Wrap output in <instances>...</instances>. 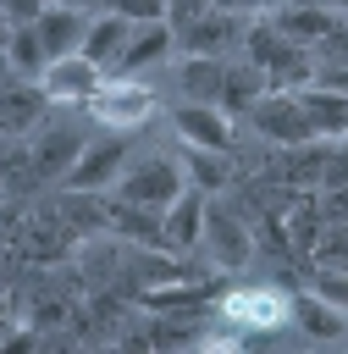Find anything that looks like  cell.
<instances>
[{
	"mask_svg": "<svg viewBox=\"0 0 348 354\" xmlns=\"http://www.w3.org/2000/svg\"><path fill=\"white\" fill-rule=\"evenodd\" d=\"M243 55L265 72V83L271 88H304V83H315V50L309 44H298V39H287L271 17H254L249 22V33H243Z\"/></svg>",
	"mask_w": 348,
	"mask_h": 354,
	"instance_id": "obj_1",
	"label": "cell"
},
{
	"mask_svg": "<svg viewBox=\"0 0 348 354\" xmlns=\"http://www.w3.org/2000/svg\"><path fill=\"white\" fill-rule=\"evenodd\" d=\"M215 315L238 332V337H271L293 321V293L276 288V282H238L221 293Z\"/></svg>",
	"mask_w": 348,
	"mask_h": 354,
	"instance_id": "obj_2",
	"label": "cell"
},
{
	"mask_svg": "<svg viewBox=\"0 0 348 354\" xmlns=\"http://www.w3.org/2000/svg\"><path fill=\"white\" fill-rule=\"evenodd\" d=\"M83 111H88V122L105 133H138L155 111H160V100H155V88H144L138 77H105L88 100H83Z\"/></svg>",
	"mask_w": 348,
	"mask_h": 354,
	"instance_id": "obj_3",
	"label": "cell"
},
{
	"mask_svg": "<svg viewBox=\"0 0 348 354\" xmlns=\"http://www.w3.org/2000/svg\"><path fill=\"white\" fill-rule=\"evenodd\" d=\"M182 188H188V171H182V160H171V155H138V160H127V171L116 177V194L133 199V205H149V210H166Z\"/></svg>",
	"mask_w": 348,
	"mask_h": 354,
	"instance_id": "obj_4",
	"label": "cell"
},
{
	"mask_svg": "<svg viewBox=\"0 0 348 354\" xmlns=\"http://www.w3.org/2000/svg\"><path fill=\"white\" fill-rule=\"evenodd\" d=\"M249 122H254L271 144H309V138H326V133L309 122V111H304L298 88H265V94L254 100Z\"/></svg>",
	"mask_w": 348,
	"mask_h": 354,
	"instance_id": "obj_5",
	"label": "cell"
},
{
	"mask_svg": "<svg viewBox=\"0 0 348 354\" xmlns=\"http://www.w3.org/2000/svg\"><path fill=\"white\" fill-rule=\"evenodd\" d=\"M28 144H33L39 177H44V183H66L72 160H77L83 144H88V127H83L77 116H44V122L28 133Z\"/></svg>",
	"mask_w": 348,
	"mask_h": 354,
	"instance_id": "obj_6",
	"label": "cell"
},
{
	"mask_svg": "<svg viewBox=\"0 0 348 354\" xmlns=\"http://www.w3.org/2000/svg\"><path fill=\"white\" fill-rule=\"evenodd\" d=\"M127 160H133V133H110V127H105V138L88 133L83 155H77L72 171H66V188H94V194H105V188H116V177L127 171Z\"/></svg>",
	"mask_w": 348,
	"mask_h": 354,
	"instance_id": "obj_7",
	"label": "cell"
},
{
	"mask_svg": "<svg viewBox=\"0 0 348 354\" xmlns=\"http://www.w3.org/2000/svg\"><path fill=\"white\" fill-rule=\"evenodd\" d=\"M110 72L99 66V61H88L83 50H72V55H55V61H44V72H39V83H44V94H50V105H61V111H83V100L105 83Z\"/></svg>",
	"mask_w": 348,
	"mask_h": 354,
	"instance_id": "obj_8",
	"label": "cell"
},
{
	"mask_svg": "<svg viewBox=\"0 0 348 354\" xmlns=\"http://www.w3.org/2000/svg\"><path fill=\"white\" fill-rule=\"evenodd\" d=\"M243 33H249L243 11L204 6L193 22H182V28H177V50H182V55H226L232 44H243Z\"/></svg>",
	"mask_w": 348,
	"mask_h": 354,
	"instance_id": "obj_9",
	"label": "cell"
},
{
	"mask_svg": "<svg viewBox=\"0 0 348 354\" xmlns=\"http://www.w3.org/2000/svg\"><path fill=\"white\" fill-rule=\"evenodd\" d=\"M50 111L55 105H50V94H44L39 77H17V72L0 77V133H22L28 138Z\"/></svg>",
	"mask_w": 348,
	"mask_h": 354,
	"instance_id": "obj_10",
	"label": "cell"
},
{
	"mask_svg": "<svg viewBox=\"0 0 348 354\" xmlns=\"http://www.w3.org/2000/svg\"><path fill=\"white\" fill-rule=\"evenodd\" d=\"M204 216H210V194L204 188H182L166 210H160V249H171V254H188L199 238H204Z\"/></svg>",
	"mask_w": 348,
	"mask_h": 354,
	"instance_id": "obj_11",
	"label": "cell"
},
{
	"mask_svg": "<svg viewBox=\"0 0 348 354\" xmlns=\"http://www.w3.org/2000/svg\"><path fill=\"white\" fill-rule=\"evenodd\" d=\"M171 50H177V33H171V22H166V17H160V22H138V28H133V39L122 44V55L110 61V77H138V72L160 66Z\"/></svg>",
	"mask_w": 348,
	"mask_h": 354,
	"instance_id": "obj_12",
	"label": "cell"
},
{
	"mask_svg": "<svg viewBox=\"0 0 348 354\" xmlns=\"http://www.w3.org/2000/svg\"><path fill=\"white\" fill-rule=\"evenodd\" d=\"M22 254H28L33 266H55V260L77 254V232L66 227V216H61L55 205L22 221Z\"/></svg>",
	"mask_w": 348,
	"mask_h": 354,
	"instance_id": "obj_13",
	"label": "cell"
},
{
	"mask_svg": "<svg viewBox=\"0 0 348 354\" xmlns=\"http://www.w3.org/2000/svg\"><path fill=\"white\" fill-rule=\"evenodd\" d=\"M171 127L182 133V144H199V149H232V111H226V105L182 100V105L171 111Z\"/></svg>",
	"mask_w": 348,
	"mask_h": 354,
	"instance_id": "obj_14",
	"label": "cell"
},
{
	"mask_svg": "<svg viewBox=\"0 0 348 354\" xmlns=\"http://www.w3.org/2000/svg\"><path fill=\"white\" fill-rule=\"evenodd\" d=\"M204 238H210L221 271H238V266L254 260V232H249V216H238V210H210L204 216Z\"/></svg>",
	"mask_w": 348,
	"mask_h": 354,
	"instance_id": "obj_15",
	"label": "cell"
},
{
	"mask_svg": "<svg viewBox=\"0 0 348 354\" xmlns=\"http://www.w3.org/2000/svg\"><path fill=\"white\" fill-rule=\"evenodd\" d=\"M33 28H39V39H44V55H50V61H55V55H72V50L83 44V33H88V6L44 0V11L33 17Z\"/></svg>",
	"mask_w": 348,
	"mask_h": 354,
	"instance_id": "obj_16",
	"label": "cell"
},
{
	"mask_svg": "<svg viewBox=\"0 0 348 354\" xmlns=\"http://www.w3.org/2000/svg\"><path fill=\"white\" fill-rule=\"evenodd\" d=\"M282 232H287V249H293V260H298V271H304L309 254H315V243H320V232H326V210H320V194H315V188L298 194V199L282 210Z\"/></svg>",
	"mask_w": 348,
	"mask_h": 354,
	"instance_id": "obj_17",
	"label": "cell"
},
{
	"mask_svg": "<svg viewBox=\"0 0 348 354\" xmlns=\"http://www.w3.org/2000/svg\"><path fill=\"white\" fill-rule=\"evenodd\" d=\"M44 188L39 177V160H33V144L22 133H6L0 138V194L6 199H33Z\"/></svg>",
	"mask_w": 348,
	"mask_h": 354,
	"instance_id": "obj_18",
	"label": "cell"
},
{
	"mask_svg": "<svg viewBox=\"0 0 348 354\" xmlns=\"http://www.w3.org/2000/svg\"><path fill=\"white\" fill-rule=\"evenodd\" d=\"M271 22L287 33V39H298V44H320L337 22H342V11H331V6H320V0H287V6H276L271 11Z\"/></svg>",
	"mask_w": 348,
	"mask_h": 354,
	"instance_id": "obj_19",
	"label": "cell"
},
{
	"mask_svg": "<svg viewBox=\"0 0 348 354\" xmlns=\"http://www.w3.org/2000/svg\"><path fill=\"white\" fill-rule=\"evenodd\" d=\"M182 171H188V183L193 188H204V194H226V188H238V160H232V149H199V144H182Z\"/></svg>",
	"mask_w": 348,
	"mask_h": 354,
	"instance_id": "obj_20",
	"label": "cell"
},
{
	"mask_svg": "<svg viewBox=\"0 0 348 354\" xmlns=\"http://www.w3.org/2000/svg\"><path fill=\"white\" fill-rule=\"evenodd\" d=\"M133 28H138V22H133V17H122V11H99V17H88V33H83V44H77V50L110 72V61H116V55H122V44L133 39Z\"/></svg>",
	"mask_w": 348,
	"mask_h": 354,
	"instance_id": "obj_21",
	"label": "cell"
},
{
	"mask_svg": "<svg viewBox=\"0 0 348 354\" xmlns=\"http://www.w3.org/2000/svg\"><path fill=\"white\" fill-rule=\"evenodd\" d=\"M221 83H226V55H182L177 66V88L199 105H221Z\"/></svg>",
	"mask_w": 348,
	"mask_h": 354,
	"instance_id": "obj_22",
	"label": "cell"
},
{
	"mask_svg": "<svg viewBox=\"0 0 348 354\" xmlns=\"http://www.w3.org/2000/svg\"><path fill=\"white\" fill-rule=\"evenodd\" d=\"M293 321H298L309 337H320V343H337V337L348 332V315H342L337 304L315 299L309 288H298V293H293Z\"/></svg>",
	"mask_w": 348,
	"mask_h": 354,
	"instance_id": "obj_23",
	"label": "cell"
},
{
	"mask_svg": "<svg viewBox=\"0 0 348 354\" xmlns=\"http://www.w3.org/2000/svg\"><path fill=\"white\" fill-rule=\"evenodd\" d=\"M271 83H265V72L243 55V61H226V83H221V105L232 111V116H249L254 111V100L265 94Z\"/></svg>",
	"mask_w": 348,
	"mask_h": 354,
	"instance_id": "obj_24",
	"label": "cell"
},
{
	"mask_svg": "<svg viewBox=\"0 0 348 354\" xmlns=\"http://www.w3.org/2000/svg\"><path fill=\"white\" fill-rule=\"evenodd\" d=\"M55 210L66 216V227H72L77 238L110 227V216H105V194H94V188H66V194L55 199Z\"/></svg>",
	"mask_w": 348,
	"mask_h": 354,
	"instance_id": "obj_25",
	"label": "cell"
},
{
	"mask_svg": "<svg viewBox=\"0 0 348 354\" xmlns=\"http://www.w3.org/2000/svg\"><path fill=\"white\" fill-rule=\"evenodd\" d=\"M298 100H304L309 122H315L326 138L348 127V94H342V88H326V83H304V88H298Z\"/></svg>",
	"mask_w": 348,
	"mask_h": 354,
	"instance_id": "obj_26",
	"label": "cell"
},
{
	"mask_svg": "<svg viewBox=\"0 0 348 354\" xmlns=\"http://www.w3.org/2000/svg\"><path fill=\"white\" fill-rule=\"evenodd\" d=\"M6 61H11V72L17 77H39L44 72V39H39V28L33 22H11V39H6Z\"/></svg>",
	"mask_w": 348,
	"mask_h": 354,
	"instance_id": "obj_27",
	"label": "cell"
},
{
	"mask_svg": "<svg viewBox=\"0 0 348 354\" xmlns=\"http://www.w3.org/2000/svg\"><path fill=\"white\" fill-rule=\"evenodd\" d=\"M304 288L348 315V266H304Z\"/></svg>",
	"mask_w": 348,
	"mask_h": 354,
	"instance_id": "obj_28",
	"label": "cell"
},
{
	"mask_svg": "<svg viewBox=\"0 0 348 354\" xmlns=\"http://www.w3.org/2000/svg\"><path fill=\"white\" fill-rule=\"evenodd\" d=\"M309 266H348V221H326V232H320Z\"/></svg>",
	"mask_w": 348,
	"mask_h": 354,
	"instance_id": "obj_29",
	"label": "cell"
},
{
	"mask_svg": "<svg viewBox=\"0 0 348 354\" xmlns=\"http://www.w3.org/2000/svg\"><path fill=\"white\" fill-rule=\"evenodd\" d=\"M105 11H122V17H133V22H160L166 17V0H99Z\"/></svg>",
	"mask_w": 348,
	"mask_h": 354,
	"instance_id": "obj_30",
	"label": "cell"
},
{
	"mask_svg": "<svg viewBox=\"0 0 348 354\" xmlns=\"http://www.w3.org/2000/svg\"><path fill=\"white\" fill-rule=\"evenodd\" d=\"M315 194H320L326 221H348V183H326V188H315Z\"/></svg>",
	"mask_w": 348,
	"mask_h": 354,
	"instance_id": "obj_31",
	"label": "cell"
},
{
	"mask_svg": "<svg viewBox=\"0 0 348 354\" xmlns=\"http://www.w3.org/2000/svg\"><path fill=\"white\" fill-rule=\"evenodd\" d=\"M44 11V0H0V17L6 22H33Z\"/></svg>",
	"mask_w": 348,
	"mask_h": 354,
	"instance_id": "obj_32",
	"label": "cell"
},
{
	"mask_svg": "<svg viewBox=\"0 0 348 354\" xmlns=\"http://www.w3.org/2000/svg\"><path fill=\"white\" fill-rule=\"evenodd\" d=\"M6 39H11V22H6V17H0V50H6Z\"/></svg>",
	"mask_w": 348,
	"mask_h": 354,
	"instance_id": "obj_33",
	"label": "cell"
},
{
	"mask_svg": "<svg viewBox=\"0 0 348 354\" xmlns=\"http://www.w3.org/2000/svg\"><path fill=\"white\" fill-rule=\"evenodd\" d=\"M320 6H331V11H342V17H348V0H320Z\"/></svg>",
	"mask_w": 348,
	"mask_h": 354,
	"instance_id": "obj_34",
	"label": "cell"
},
{
	"mask_svg": "<svg viewBox=\"0 0 348 354\" xmlns=\"http://www.w3.org/2000/svg\"><path fill=\"white\" fill-rule=\"evenodd\" d=\"M6 337H11V332H6V310H0V343H6Z\"/></svg>",
	"mask_w": 348,
	"mask_h": 354,
	"instance_id": "obj_35",
	"label": "cell"
},
{
	"mask_svg": "<svg viewBox=\"0 0 348 354\" xmlns=\"http://www.w3.org/2000/svg\"><path fill=\"white\" fill-rule=\"evenodd\" d=\"M61 6H94V0H61Z\"/></svg>",
	"mask_w": 348,
	"mask_h": 354,
	"instance_id": "obj_36",
	"label": "cell"
},
{
	"mask_svg": "<svg viewBox=\"0 0 348 354\" xmlns=\"http://www.w3.org/2000/svg\"><path fill=\"white\" fill-rule=\"evenodd\" d=\"M342 138H348V127H342Z\"/></svg>",
	"mask_w": 348,
	"mask_h": 354,
	"instance_id": "obj_37",
	"label": "cell"
},
{
	"mask_svg": "<svg viewBox=\"0 0 348 354\" xmlns=\"http://www.w3.org/2000/svg\"><path fill=\"white\" fill-rule=\"evenodd\" d=\"M0 138H6V133H0Z\"/></svg>",
	"mask_w": 348,
	"mask_h": 354,
	"instance_id": "obj_38",
	"label": "cell"
}]
</instances>
